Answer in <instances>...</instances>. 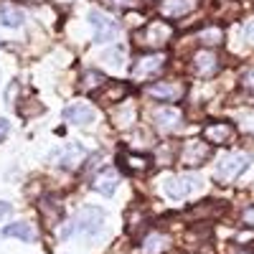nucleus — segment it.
I'll return each instance as SVG.
<instances>
[{
  "label": "nucleus",
  "instance_id": "1",
  "mask_svg": "<svg viewBox=\"0 0 254 254\" xmlns=\"http://www.w3.org/2000/svg\"><path fill=\"white\" fill-rule=\"evenodd\" d=\"M102 224H104V214H102V208H94V206H84L81 211H76V216L74 221L66 226V229H61L59 234L66 239L71 234H84V237H97L99 231H102Z\"/></svg>",
  "mask_w": 254,
  "mask_h": 254
},
{
  "label": "nucleus",
  "instance_id": "2",
  "mask_svg": "<svg viewBox=\"0 0 254 254\" xmlns=\"http://www.w3.org/2000/svg\"><path fill=\"white\" fill-rule=\"evenodd\" d=\"M171 38H173V26L165 23V20H153V23H147L135 36L137 46H142V49H163Z\"/></svg>",
  "mask_w": 254,
  "mask_h": 254
},
{
  "label": "nucleus",
  "instance_id": "3",
  "mask_svg": "<svg viewBox=\"0 0 254 254\" xmlns=\"http://www.w3.org/2000/svg\"><path fill=\"white\" fill-rule=\"evenodd\" d=\"M208 158H211V145L203 140H188L181 150L183 168H201Z\"/></svg>",
  "mask_w": 254,
  "mask_h": 254
},
{
  "label": "nucleus",
  "instance_id": "4",
  "mask_svg": "<svg viewBox=\"0 0 254 254\" xmlns=\"http://www.w3.org/2000/svg\"><path fill=\"white\" fill-rule=\"evenodd\" d=\"M249 160H252L249 153H231V155H226V158L219 163L216 176H219L221 181H234V178H239V176L247 171Z\"/></svg>",
  "mask_w": 254,
  "mask_h": 254
},
{
  "label": "nucleus",
  "instance_id": "5",
  "mask_svg": "<svg viewBox=\"0 0 254 254\" xmlns=\"http://www.w3.org/2000/svg\"><path fill=\"white\" fill-rule=\"evenodd\" d=\"M165 54H145L135 61V66H132V76L135 79H150V76H158L165 66Z\"/></svg>",
  "mask_w": 254,
  "mask_h": 254
},
{
  "label": "nucleus",
  "instance_id": "6",
  "mask_svg": "<svg viewBox=\"0 0 254 254\" xmlns=\"http://www.w3.org/2000/svg\"><path fill=\"white\" fill-rule=\"evenodd\" d=\"M89 20H92V26H94V38L99 41V44H104V41H115L120 36L117 20H112L110 15H104L102 10H92L89 13Z\"/></svg>",
  "mask_w": 254,
  "mask_h": 254
},
{
  "label": "nucleus",
  "instance_id": "7",
  "mask_svg": "<svg viewBox=\"0 0 254 254\" xmlns=\"http://www.w3.org/2000/svg\"><path fill=\"white\" fill-rule=\"evenodd\" d=\"M87 158V150H84V147L79 145V142H66L61 147V150H56L54 153V163L56 165H61L64 171H74V168H79L81 165V160Z\"/></svg>",
  "mask_w": 254,
  "mask_h": 254
},
{
  "label": "nucleus",
  "instance_id": "8",
  "mask_svg": "<svg viewBox=\"0 0 254 254\" xmlns=\"http://www.w3.org/2000/svg\"><path fill=\"white\" fill-rule=\"evenodd\" d=\"M237 135V127L231 122H211L203 127V140L208 145H229Z\"/></svg>",
  "mask_w": 254,
  "mask_h": 254
},
{
  "label": "nucleus",
  "instance_id": "9",
  "mask_svg": "<svg viewBox=\"0 0 254 254\" xmlns=\"http://www.w3.org/2000/svg\"><path fill=\"white\" fill-rule=\"evenodd\" d=\"M147 94L160 99V102H178L186 94V84H181V81H155L147 87Z\"/></svg>",
  "mask_w": 254,
  "mask_h": 254
},
{
  "label": "nucleus",
  "instance_id": "10",
  "mask_svg": "<svg viewBox=\"0 0 254 254\" xmlns=\"http://www.w3.org/2000/svg\"><path fill=\"white\" fill-rule=\"evenodd\" d=\"M198 186H201V181L196 176H176V178H171L165 183V193L171 198H176V201H181V198H188Z\"/></svg>",
  "mask_w": 254,
  "mask_h": 254
},
{
  "label": "nucleus",
  "instance_id": "11",
  "mask_svg": "<svg viewBox=\"0 0 254 254\" xmlns=\"http://www.w3.org/2000/svg\"><path fill=\"white\" fill-rule=\"evenodd\" d=\"M117 186H120L117 168H102V171L97 173V178H94V183H92V188L97 190V193H102V196H112L117 190Z\"/></svg>",
  "mask_w": 254,
  "mask_h": 254
},
{
  "label": "nucleus",
  "instance_id": "12",
  "mask_svg": "<svg viewBox=\"0 0 254 254\" xmlns=\"http://www.w3.org/2000/svg\"><path fill=\"white\" fill-rule=\"evenodd\" d=\"M193 71H196L198 76L216 74V71H219V56H216L214 51H208V49L198 51V54L193 56Z\"/></svg>",
  "mask_w": 254,
  "mask_h": 254
},
{
  "label": "nucleus",
  "instance_id": "13",
  "mask_svg": "<svg viewBox=\"0 0 254 254\" xmlns=\"http://www.w3.org/2000/svg\"><path fill=\"white\" fill-rule=\"evenodd\" d=\"M97 117V112L89 107V104H84V102H76L71 104V107L64 110V120L71 122V125H92Z\"/></svg>",
  "mask_w": 254,
  "mask_h": 254
},
{
  "label": "nucleus",
  "instance_id": "14",
  "mask_svg": "<svg viewBox=\"0 0 254 254\" xmlns=\"http://www.w3.org/2000/svg\"><path fill=\"white\" fill-rule=\"evenodd\" d=\"M153 120H155V125L160 127V130H176V127L181 125V120H183V115H181V110H176V107H158L155 112H153Z\"/></svg>",
  "mask_w": 254,
  "mask_h": 254
},
{
  "label": "nucleus",
  "instance_id": "15",
  "mask_svg": "<svg viewBox=\"0 0 254 254\" xmlns=\"http://www.w3.org/2000/svg\"><path fill=\"white\" fill-rule=\"evenodd\" d=\"M196 8V3L193 0H165V3L160 5V13L165 15V18H183V15H188L190 10Z\"/></svg>",
  "mask_w": 254,
  "mask_h": 254
},
{
  "label": "nucleus",
  "instance_id": "16",
  "mask_svg": "<svg viewBox=\"0 0 254 254\" xmlns=\"http://www.w3.org/2000/svg\"><path fill=\"white\" fill-rule=\"evenodd\" d=\"M23 20H26V15H23L20 8H15L10 3L0 5V23H3L5 28H20V26H23Z\"/></svg>",
  "mask_w": 254,
  "mask_h": 254
},
{
  "label": "nucleus",
  "instance_id": "17",
  "mask_svg": "<svg viewBox=\"0 0 254 254\" xmlns=\"http://www.w3.org/2000/svg\"><path fill=\"white\" fill-rule=\"evenodd\" d=\"M120 165L130 173H142V171H147L150 160L145 155H137V153H120Z\"/></svg>",
  "mask_w": 254,
  "mask_h": 254
},
{
  "label": "nucleus",
  "instance_id": "18",
  "mask_svg": "<svg viewBox=\"0 0 254 254\" xmlns=\"http://www.w3.org/2000/svg\"><path fill=\"white\" fill-rule=\"evenodd\" d=\"M3 237H15V239H23V242H33L38 234H36V229L26 221H18V224H8L3 229Z\"/></svg>",
  "mask_w": 254,
  "mask_h": 254
},
{
  "label": "nucleus",
  "instance_id": "19",
  "mask_svg": "<svg viewBox=\"0 0 254 254\" xmlns=\"http://www.w3.org/2000/svg\"><path fill=\"white\" fill-rule=\"evenodd\" d=\"M125 94H127V87H122V84H104L99 99L104 104H112V102H122Z\"/></svg>",
  "mask_w": 254,
  "mask_h": 254
},
{
  "label": "nucleus",
  "instance_id": "20",
  "mask_svg": "<svg viewBox=\"0 0 254 254\" xmlns=\"http://www.w3.org/2000/svg\"><path fill=\"white\" fill-rule=\"evenodd\" d=\"M38 208H41V214H44V219H46V226H56L61 221V216H64L61 206H54V201H41Z\"/></svg>",
  "mask_w": 254,
  "mask_h": 254
},
{
  "label": "nucleus",
  "instance_id": "21",
  "mask_svg": "<svg viewBox=\"0 0 254 254\" xmlns=\"http://www.w3.org/2000/svg\"><path fill=\"white\" fill-rule=\"evenodd\" d=\"M168 249V237L163 234H150L142 242V254H160Z\"/></svg>",
  "mask_w": 254,
  "mask_h": 254
},
{
  "label": "nucleus",
  "instance_id": "22",
  "mask_svg": "<svg viewBox=\"0 0 254 254\" xmlns=\"http://www.w3.org/2000/svg\"><path fill=\"white\" fill-rule=\"evenodd\" d=\"M221 41H224V28H219V26H208L201 31V44H206V46H219Z\"/></svg>",
  "mask_w": 254,
  "mask_h": 254
},
{
  "label": "nucleus",
  "instance_id": "23",
  "mask_svg": "<svg viewBox=\"0 0 254 254\" xmlns=\"http://www.w3.org/2000/svg\"><path fill=\"white\" fill-rule=\"evenodd\" d=\"M104 84H107V79H104L102 71H87V74H84V81H81V89L92 92L97 87H104Z\"/></svg>",
  "mask_w": 254,
  "mask_h": 254
},
{
  "label": "nucleus",
  "instance_id": "24",
  "mask_svg": "<svg viewBox=\"0 0 254 254\" xmlns=\"http://www.w3.org/2000/svg\"><path fill=\"white\" fill-rule=\"evenodd\" d=\"M102 61L107 64V66H112V69H120V61H125V49L117 46V49H112V51H104V54H102Z\"/></svg>",
  "mask_w": 254,
  "mask_h": 254
},
{
  "label": "nucleus",
  "instance_id": "25",
  "mask_svg": "<svg viewBox=\"0 0 254 254\" xmlns=\"http://www.w3.org/2000/svg\"><path fill=\"white\" fill-rule=\"evenodd\" d=\"M137 3L140 0H104V5H110L115 10H132V8H137Z\"/></svg>",
  "mask_w": 254,
  "mask_h": 254
},
{
  "label": "nucleus",
  "instance_id": "26",
  "mask_svg": "<svg viewBox=\"0 0 254 254\" xmlns=\"http://www.w3.org/2000/svg\"><path fill=\"white\" fill-rule=\"evenodd\" d=\"M242 87L244 89H254V66L242 71Z\"/></svg>",
  "mask_w": 254,
  "mask_h": 254
},
{
  "label": "nucleus",
  "instance_id": "27",
  "mask_svg": "<svg viewBox=\"0 0 254 254\" xmlns=\"http://www.w3.org/2000/svg\"><path fill=\"white\" fill-rule=\"evenodd\" d=\"M242 221H244L247 226L254 229V206H247V208L242 211Z\"/></svg>",
  "mask_w": 254,
  "mask_h": 254
},
{
  "label": "nucleus",
  "instance_id": "28",
  "mask_svg": "<svg viewBox=\"0 0 254 254\" xmlns=\"http://www.w3.org/2000/svg\"><path fill=\"white\" fill-rule=\"evenodd\" d=\"M10 214H13V206L8 201H0V221H5Z\"/></svg>",
  "mask_w": 254,
  "mask_h": 254
},
{
  "label": "nucleus",
  "instance_id": "29",
  "mask_svg": "<svg viewBox=\"0 0 254 254\" xmlns=\"http://www.w3.org/2000/svg\"><path fill=\"white\" fill-rule=\"evenodd\" d=\"M244 36L252 41V44H254V20H249V23L244 26Z\"/></svg>",
  "mask_w": 254,
  "mask_h": 254
},
{
  "label": "nucleus",
  "instance_id": "30",
  "mask_svg": "<svg viewBox=\"0 0 254 254\" xmlns=\"http://www.w3.org/2000/svg\"><path fill=\"white\" fill-rule=\"evenodd\" d=\"M8 130H10V125H8L5 120H0V140H3V137L8 135Z\"/></svg>",
  "mask_w": 254,
  "mask_h": 254
},
{
  "label": "nucleus",
  "instance_id": "31",
  "mask_svg": "<svg viewBox=\"0 0 254 254\" xmlns=\"http://www.w3.org/2000/svg\"><path fill=\"white\" fill-rule=\"evenodd\" d=\"M239 254H254V252H239Z\"/></svg>",
  "mask_w": 254,
  "mask_h": 254
},
{
  "label": "nucleus",
  "instance_id": "32",
  "mask_svg": "<svg viewBox=\"0 0 254 254\" xmlns=\"http://www.w3.org/2000/svg\"><path fill=\"white\" fill-rule=\"evenodd\" d=\"M31 3H38V0H31Z\"/></svg>",
  "mask_w": 254,
  "mask_h": 254
}]
</instances>
